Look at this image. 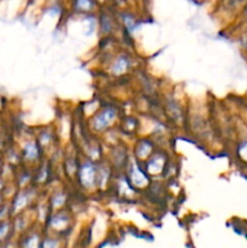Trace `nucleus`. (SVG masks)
<instances>
[{
    "mask_svg": "<svg viewBox=\"0 0 247 248\" xmlns=\"http://www.w3.org/2000/svg\"><path fill=\"white\" fill-rule=\"evenodd\" d=\"M10 232V224L7 222H1L0 223V241L5 239L7 236Z\"/></svg>",
    "mask_w": 247,
    "mask_h": 248,
    "instance_id": "obj_1",
    "label": "nucleus"
},
{
    "mask_svg": "<svg viewBox=\"0 0 247 248\" xmlns=\"http://www.w3.org/2000/svg\"><path fill=\"white\" fill-rule=\"evenodd\" d=\"M35 147H34V144H31V143H29V144L26 145V156L28 157V159H33V157H35Z\"/></svg>",
    "mask_w": 247,
    "mask_h": 248,
    "instance_id": "obj_2",
    "label": "nucleus"
},
{
    "mask_svg": "<svg viewBox=\"0 0 247 248\" xmlns=\"http://www.w3.org/2000/svg\"><path fill=\"white\" fill-rule=\"evenodd\" d=\"M24 248H38L39 247V242L36 240V237H29V239L26 240L24 242Z\"/></svg>",
    "mask_w": 247,
    "mask_h": 248,
    "instance_id": "obj_3",
    "label": "nucleus"
},
{
    "mask_svg": "<svg viewBox=\"0 0 247 248\" xmlns=\"http://www.w3.org/2000/svg\"><path fill=\"white\" fill-rule=\"evenodd\" d=\"M77 5L79 9L87 10V9H91L92 1L91 0H77Z\"/></svg>",
    "mask_w": 247,
    "mask_h": 248,
    "instance_id": "obj_4",
    "label": "nucleus"
},
{
    "mask_svg": "<svg viewBox=\"0 0 247 248\" xmlns=\"http://www.w3.org/2000/svg\"><path fill=\"white\" fill-rule=\"evenodd\" d=\"M43 248H57V242L56 240H46L43 244Z\"/></svg>",
    "mask_w": 247,
    "mask_h": 248,
    "instance_id": "obj_5",
    "label": "nucleus"
},
{
    "mask_svg": "<svg viewBox=\"0 0 247 248\" xmlns=\"http://www.w3.org/2000/svg\"><path fill=\"white\" fill-rule=\"evenodd\" d=\"M240 153H241V154L244 155V156L247 159V140L244 143V144L241 145V149H240Z\"/></svg>",
    "mask_w": 247,
    "mask_h": 248,
    "instance_id": "obj_6",
    "label": "nucleus"
}]
</instances>
